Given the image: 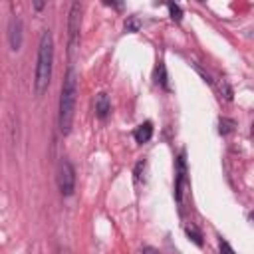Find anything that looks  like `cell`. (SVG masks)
I'll list each match as a JSON object with an SVG mask.
<instances>
[{
  "label": "cell",
  "instance_id": "13",
  "mask_svg": "<svg viewBox=\"0 0 254 254\" xmlns=\"http://www.w3.org/2000/svg\"><path fill=\"white\" fill-rule=\"evenodd\" d=\"M125 30L127 32H137L139 30V20L137 18H131L129 22H125Z\"/></svg>",
  "mask_w": 254,
  "mask_h": 254
},
{
  "label": "cell",
  "instance_id": "9",
  "mask_svg": "<svg viewBox=\"0 0 254 254\" xmlns=\"http://www.w3.org/2000/svg\"><path fill=\"white\" fill-rule=\"evenodd\" d=\"M232 129H234V121H232V119L222 117V119L218 121V133H220V135H228Z\"/></svg>",
  "mask_w": 254,
  "mask_h": 254
},
{
  "label": "cell",
  "instance_id": "2",
  "mask_svg": "<svg viewBox=\"0 0 254 254\" xmlns=\"http://www.w3.org/2000/svg\"><path fill=\"white\" fill-rule=\"evenodd\" d=\"M75 95H77V79L75 71L69 67L65 71L62 91H60V111H58V125L64 135L69 133L73 123V111H75Z\"/></svg>",
  "mask_w": 254,
  "mask_h": 254
},
{
  "label": "cell",
  "instance_id": "11",
  "mask_svg": "<svg viewBox=\"0 0 254 254\" xmlns=\"http://www.w3.org/2000/svg\"><path fill=\"white\" fill-rule=\"evenodd\" d=\"M167 8H169V12H171V18L175 20V22H181L183 20V10H181V6L179 4H167Z\"/></svg>",
  "mask_w": 254,
  "mask_h": 254
},
{
  "label": "cell",
  "instance_id": "12",
  "mask_svg": "<svg viewBox=\"0 0 254 254\" xmlns=\"http://www.w3.org/2000/svg\"><path fill=\"white\" fill-rule=\"evenodd\" d=\"M157 83H161L165 89L169 87V85H167V73H165V65H163V64L157 65Z\"/></svg>",
  "mask_w": 254,
  "mask_h": 254
},
{
  "label": "cell",
  "instance_id": "7",
  "mask_svg": "<svg viewBox=\"0 0 254 254\" xmlns=\"http://www.w3.org/2000/svg\"><path fill=\"white\" fill-rule=\"evenodd\" d=\"M93 105H95V115H97L99 119H105V117L109 115V111H111V101H109L107 93H103V91L95 95Z\"/></svg>",
  "mask_w": 254,
  "mask_h": 254
},
{
  "label": "cell",
  "instance_id": "16",
  "mask_svg": "<svg viewBox=\"0 0 254 254\" xmlns=\"http://www.w3.org/2000/svg\"><path fill=\"white\" fill-rule=\"evenodd\" d=\"M34 8H36V10H42V8H44V2H34Z\"/></svg>",
  "mask_w": 254,
  "mask_h": 254
},
{
  "label": "cell",
  "instance_id": "14",
  "mask_svg": "<svg viewBox=\"0 0 254 254\" xmlns=\"http://www.w3.org/2000/svg\"><path fill=\"white\" fill-rule=\"evenodd\" d=\"M218 248H220V254H234V250L230 248V244L226 240H220V246Z\"/></svg>",
  "mask_w": 254,
  "mask_h": 254
},
{
  "label": "cell",
  "instance_id": "5",
  "mask_svg": "<svg viewBox=\"0 0 254 254\" xmlns=\"http://www.w3.org/2000/svg\"><path fill=\"white\" fill-rule=\"evenodd\" d=\"M24 26H22V20L18 16H12L10 22H8V42H10V48L14 52L20 50L22 46V38H24Z\"/></svg>",
  "mask_w": 254,
  "mask_h": 254
},
{
  "label": "cell",
  "instance_id": "10",
  "mask_svg": "<svg viewBox=\"0 0 254 254\" xmlns=\"http://www.w3.org/2000/svg\"><path fill=\"white\" fill-rule=\"evenodd\" d=\"M185 232H187V236H189L196 246H202V236H200V232H198L194 226H187Z\"/></svg>",
  "mask_w": 254,
  "mask_h": 254
},
{
  "label": "cell",
  "instance_id": "8",
  "mask_svg": "<svg viewBox=\"0 0 254 254\" xmlns=\"http://www.w3.org/2000/svg\"><path fill=\"white\" fill-rule=\"evenodd\" d=\"M135 141L137 143H147L151 137H153V123L151 121H145V123H141L137 129H135Z\"/></svg>",
  "mask_w": 254,
  "mask_h": 254
},
{
  "label": "cell",
  "instance_id": "6",
  "mask_svg": "<svg viewBox=\"0 0 254 254\" xmlns=\"http://www.w3.org/2000/svg\"><path fill=\"white\" fill-rule=\"evenodd\" d=\"M185 179H187V167H185V155L179 157L177 161V183H175V198L181 202L183 198V185H185Z\"/></svg>",
  "mask_w": 254,
  "mask_h": 254
},
{
  "label": "cell",
  "instance_id": "3",
  "mask_svg": "<svg viewBox=\"0 0 254 254\" xmlns=\"http://www.w3.org/2000/svg\"><path fill=\"white\" fill-rule=\"evenodd\" d=\"M81 10L83 6L79 2H73L69 6V16H67V54L69 60H73L75 50L79 46V32H81Z\"/></svg>",
  "mask_w": 254,
  "mask_h": 254
},
{
  "label": "cell",
  "instance_id": "15",
  "mask_svg": "<svg viewBox=\"0 0 254 254\" xmlns=\"http://www.w3.org/2000/svg\"><path fill=\"white\" fill-rule=\"evenodd\" d=\"M145 169V161H139L137 165H135V181L139 183L141 181V171Z\"/></svg>",
  "mask_w": 254,
  "mask_h": 254
},
{
  "label": "cell",
  "instance_id": "4",
  "mask_svg": "<svg viewBox=\"0 0 254 254\" xmlns=\"http://www.w3.org/2000/svg\"><path fill=\"white\" fill-rule=\"evenodd\" d=\"M56 181H58V189H60L62 196L73 194V189H75V171H73V165L67 159H62L58 163Z\"/></svg>",
  "mask_w": 254,
  "mask_h": 254
},
{
  "label": "cell",
  "instance_id": "1",
  "mask_svg": "<svg viewBox=\"0 0 254 254\" xmlns=\"http://www.w3.org/2000/svg\"><path fill=\"white\" fill-rule=\"evenodd\" d=\"M52 67H54V36L50 30H44L38 44V62L34 73V91L36 95H44L52 81Z\"/></svg>",
  "mask_w": 254,
  "mask_h": 254
},
{
  "label": "cell",
  "instance_id": "17",
  "mask_svg": "<svg viewBox=\"0 0 254 254\" xmlns=\"http://www.w3.org/2000/svg\"><path fill=\"white\" fill-rule=\"evenodd\" d=\"M143 252H147V254H155V250H151V248H145Z\"/></svg>",
  "mask_w": 254,
  "mask_h": 254
}]
</instances>
